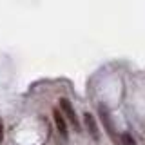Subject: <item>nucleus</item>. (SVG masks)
<instances>
[{"label":"nucleus","instance_id":"nucleus-1","mask_svg":"<svg viewBox=\"0 0 145 145\" xmlns=\"http://www.w3.org/2000/svg\"><path fill=\"white\" fill-rule=\"evenodd\" d=\"M100 118H102V123H103V127H105V131H107L109 138H111L116 145H121V136L116 133L114 121H112L111 112H109V109H107L105 105H100Z\"/></svg>","mask_w":145,"mask_h":145},{"label":"nucleus","instance_id":"nucleus-2","mask_svg":"<svg viewBox=\"0 0 145 145\" xmlns=\"http://www.w3.org/2000/svg\"><path fill=\"white\" fill-rule=\"evenodd\" d=\"M60 111H62L63 118H67L71 121V125L78 131V118H76V112H74V109H72L71 102L67 98H60Z\"/></svg>","mask_w":145,"mask_h":145},{"label":"nucleus","instance_id":"nucleus-3","mask_svg":"<svg viewBox=\"0 0 145 145\" xmlns=\"http://www.w3.org/2000/svg\"><path fill=\"white\" fill-rule=\"evenodd\" d=\"M84 123H85V129L89 131V134L93 136V140H94V142H98V140H100V131H98L96 120L93 118L91 112H85V114H84Z\"/></svg>","mask_w":145,"mask_h":145},{"label":"nucleus","instance_id":"nucleus-4","mask_svg":"<svg viewBox=\"0 0 145 145\" xmlns=\"http://www.w3.org/2000/svg\"><path fill=\"white\" fill-rule=\"evenodd\" d=\"M53 118H54V123H56V129L58 133H60L63 138H67L69 136V131H67V125H65V118H63L62 111L60 109H54L53 111Z\"/></svg>","mask_w":145,"mask_h":145},{"label":"nucleus","instance_id":"nucleus-5","mask_svg":"<svg viewBox=\"0 0 145 145\" xmlns=\"http://www.w3.org/2000/svg\"><path fill=\"white\" fill-rule=\"evenodd\" d=\"M121 145H138V143H136V140L129 133H123L121 134Z\"/></svg>","mask_w":145,"mask_h":145},{"label":"nucleus","instance_id":"nucleus-6","mask_svg":"<svg viewBox=\"0 0 145 145\" xmlns=\"http://www.w3.org/2000/svg\"><path fill=\"white\" fill-rule=\"evenodd\" d=\"M4 140V121L0 120V142Z\"/></svg>","mask_w":145,"mask_h":145}]
</instances>
